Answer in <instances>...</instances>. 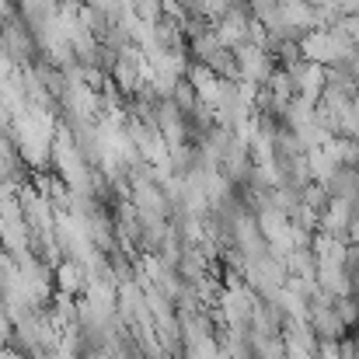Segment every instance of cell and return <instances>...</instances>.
<instances>
[{
    "mask_svg": "<svg viewBox=\"0 0 359 359\" xmlns=\"http://www.w3.org/2000/svg\"><path fill=\"white\" fill-rule=\"evenodd\" d=\"M286 70H290L293 88H297V95H300V98H311V102H318V98H321V91H325V67H321V63L297 60V63H290Z\"/></svg>",
    "mask_w": 359,
    "mask_h": 359,
    "instance_id": "6da1fadb",
    "label": "cell"
},
{
    "mask_svg": "<svg viewBox=\"0 0 359 359\" xmlns=\"http://www.w3.org/2000/svg\"><path fill=\"white\" fill-rule=\"evenodd\" d=\"M84 95H88V91L77 84V98H84ZM77 112H91V102H77Z\"/></svg>",
    "mask_w": 359,
    "mask_h": 359,
    "instance_id": "7a4b0ae2",
    "label": "cell"
}]
</instances>
